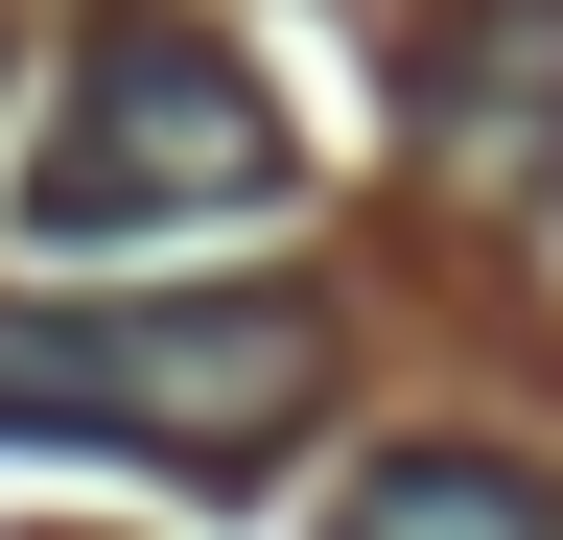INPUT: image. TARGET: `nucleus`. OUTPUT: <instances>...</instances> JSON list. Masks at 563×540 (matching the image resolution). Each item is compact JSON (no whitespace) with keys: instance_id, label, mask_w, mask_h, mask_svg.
<instances>
[{"instance_id":"f257e3e1","label":"nucleus","mask_w":563,"mask_h":540,"mask_svg":"<svg viewBox=\"0 0 563 540\" xmlns=\"http://www.w3.org/2000/svg\"><path fill=\"white\" fill-rule=\"evenodd\" d=\"M306 423H329V306H306V283L0 306V447H118V470H282Z\"/></svg>"},{"instance_id":"f03ea898","label":"nucleus","mask_w":563,"mask_h":540,"mask_svg":"<svg viewBox=\"0 0 563 540\" xmlns=\"http://www.w3.org/2000/svg\"><path fill=\"white\" fill-rule=\"evenodd\" d=\"M282 165H306V142H282V95L211 24H95L70 95H47V142H24V235H70V258L235 235V212H282Z\"/></svg>"},{"instance_id":"7ed1b4c3","label":"nucleus","mask_w":563,"mask_h":540,"mask_svg":"<svg viewBox=\"0 0 563 540\" xmlns=\"http://www.w3.org/2000/svg\"><path fill=\"white\" fill-rule=\"evenodd\" d=\"M422 118H446L470 188H517V212H540V188H563V0H493L446 71H422Z\"/></svg>"},{"instance_id":"20e7f679","label":"nucleus","mask_w":563,"mask_h":540,"mask_svg":"<svg viewBox=\"0 0 563 540\" xmlns=\"http://www.w3.org/2000/svg\"><path fill=\"white\" fill-rule=\"evenodd\" d=\"M329 540H563V470L540 447H376Z\"/></svg>"}]
</instances>
